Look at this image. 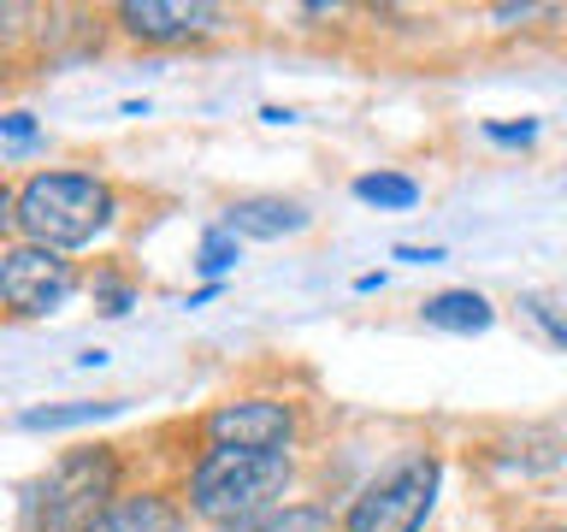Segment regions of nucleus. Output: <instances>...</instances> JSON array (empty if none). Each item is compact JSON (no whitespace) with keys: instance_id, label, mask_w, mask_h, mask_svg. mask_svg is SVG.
<instances>
[{"instance_id":"16","label":"nucleus","mask_w":567,"mask_h":532,"mask_svg":"<svg viewBox=\"0 0 567 532\" xmlns=\"http://www.w3.org/2000/svg\"><path fill=\"white\" fill-rule=\"evenodd\" d=\"M532 131H538L532 119H520V124H485L491 142H532Z\"/></svg>"},{"instance_id":"7","label":"nucleus","mask_w":567,"mask_h":532,"mask_svg":"<svg viewBox=\"0 0 567 532\" xmlns=\"http://www.w3.org/2000/svg\"><path fill=\"white\" fill-rule=\"evenodd\" d=\"M118 18L136 42H195L225 24V12L202 7V0H124Z\"/></svg>"},{"instance_id":"18","label":"nucleus","mask_w":567,"mask_h":532,"mask_svg":"<svg viewBox=\"0 0 567 532\" xmlns=\"http://www.w3.org/2000/svg\"><path fill=\"white\" fill-rule=\"evenodd\" d=\"M396 260H443V248H408V243H402Z\"/></svg>"},{"instance_id":"8","label":"nucleus","mask_w":567,"mask_h":532,"mask_svg":"<svg viewBox=\"0 0 567 532\" xmlns=\"http://www.w3.org/2000/svg\"><path fill=\"white\" fill-rule=\"evenodd\" d=\"M308 225V207L301 202H278V195H248V202H230L225 207V225L230 237H290V231Z\"/></svg>"},{"instance_id":"17","label":"nucleus","mask_w":567,"mask_h":532,"mask_svg":"<svg viewBox=\"0 0 567 532\" xmlns=\"http://www.w3.org/2000/svg\"><path fill=\"white\" fill-rule=\"evenodd\" d=\"M0 131H7L12 142H30V136H35V124H30L24 113H12V119H0Z\"/></svg>"},{"instance_id":"5","label":"nucleus","mask_w":567,"mask_h":532,"mask_svg":"<svg viewBox=\"0 0 567 532\" xmlns=\"http://www.w3.org/2000/svg\"><path fill=\"white\" fill-rule=\"evenodd\" d=\"M71 296V266L53 255V248H35V243H18L0 255V301L12 314H48Z\"/></svg>"},{"instance_id":"2","label":"nucleus","mask_w":567,"mask_h":532,"mask_svg":"<svg viewBox=\"0 0 567 532\" xmlns=\"http://www.w3.org/2000/svg\"><path fill=\"white\" fill-rule=\"evenodd\" d=\"M290 456H260V450H207L202 468L189 473V509L207 521H248L266 514L290 491Z\"/></svg>"},{"instance_id":"4","label":"nucleus","mask_w":567,"mask_h":532,"mask_svg":"<svg viewBox=\"0 0 567 532\" xmlns=\"http://www.w3.org/2000/svg\"><path fill=\"white\" fill-rule=\"evenodd\" d=\"M443 468L437 456H402L379 479H367L361 497L343 514V532H420L437 509Z\"/></svg>"},{"instance_id":"13","label":"nucleus","mask_w":567,"mask_h":532,"mask_svg":"<svg viewBox=\"0 0 567 532\" xmlns=\"http://www.w3.org/2000/svg\"><path fill=\"white\" fill-rule=\"evenodd\" d=\"M354 195L372 202V207H414L420 184H414V177H402V172H367V177H354Z\"/></svg>"},{"instance_id":"19","label":"nucleus","mask_w":567,"mask_h":532,"mask_svg":"<svg viewBox=\"0 0 567 532\" xmlns=\"http://www.w3.org/2000/svg\"><path fill=\"white\" fill-rule=\"evenodd\" d=\"M7 219H18V213H12V195L0 190V225H7Z\"/></svg>"},{"instance_id":"6","label":"nucleus","mask_w":567,"mask_h":532,"mask_svg":"<svg viewBox=\"0 0 567 532\" xmlns=\"http://www.w3.org/2000/svg\"><path fill=\"white\" fill-rule=\"evenodd\" d=\"M207 438L213 450H260V456H284V443L296 438V415L284 402L266 397H243V402H219L207 415Z\"/></svg>"},{"instance_id":"20","label":"nucleus","mask_w":567,"mask_h":532,"mask_svg":"<svg viewBox=\"0 0 567 532\" xmlns=\"http://www.w3.org/2000/svg\"><path fill=\"white\" fill-rule=\"evenodd\" d=\"M532 532H567V526H532Z\"/></svg>"},{"instance_id":"10","label":"nucleus","mask_w":567,"mask_h":532,"mask_svg":"<svg viewBox=\"0 0 567 532\" xmlns=\"http://www.w3.org/2000/svg\"><path fill=\"white\" fill-rule=\"evenodd\" d=\"M420 319H425V326H437V331L473 337V331H485L491 319H496V308H491L478 290H437V296L420 308Z\"/></svg>"},{"instance_id":"3","label":"nucleus","mask_w":567,"mask_h":532,"mask_svg":"<svg viewBox=\"0 0 567 532\" xmlns=\"http://www.w3.org/2000/svg\"><path fill=\"white\" fill-rule=\"evenodd\" d=\"M113 491H118L113 450H71L35 479L30 521H35V532H89V521L113 503Z\"/></svg>"},{"instance_id":"12","label":"nucleus","mask_w":567,"mask_h":532,"mask_svg":"<svg viewBox=\"0 0 567 532\" xmlns=\"http://www.w3.org/2000/svg\"><path fill=\"white\" fill-rule=\"evenodd\" d=\"M124 402H65V408H30L24 420V432H60V426H83V420H106V415H118Z\"/></svg>"},{"instance_id":"9","label":"nucleus","mask_w":567,"mask_h":532,"mask_svg":"<svg viewBox=\"0 0 567 532\" xmlns=\"http://www.w3.org/2000/svg\"><path fill=\"white\" fill-rule=\"evenodd\" d=\"M89 532H177V509L166 503V497H154V491L113 497V503L89 521Z\"/></svg>"},{"instance_id":"11","label":"nucleus","mask_w":567,"mask_h":532,"mask_svg":"<svg viewBox=\"0 0 567 532\" xmlns=\"http://www.w3.org/2000/svg\"><path fill=\"white\" fill-rule=\"evenodd\" d=\"M219 532H331V514L313 503H290V509H266V514H248V521H230Z\"/></svg>"},{"instance_id":"1","label":"nucleus","mask_w":567,"mask_h":532,"mask_svg":"<svg viewBox=\"0 0 567 532\" xmlns=\"http://www.w3.org/2000/svg\"><path fill=\"white\" fill-rule=\"evenodd\" d=\"M113 219V190L89 172H42L18 195V231L35 248H78Z\"/></svg>"},{"instance_id":"14","label":"nucleus","mask_w":567,"mask_h":532,"mask_svg":"<svg viewBox=\"0 0 567 532\" xmlns=\"http://www.w3.org/2000/svg\"><path fill=\"white\" fill-rule=\"evenodd\" d=\"M202 266L207 278H219V273H230V266H237V237H230V231H207L202 237Z\"/></svg>"},{"instance_id":"15","label":"nucleus","mask_w":567,"mask_h":532,"mask_svg":"<svg viewBox=\"0 0 567 532\" xmlns=\"http://www.w3.org/2000/svg\"><path fill=\"white\" fill-rule=\"evenodd\" d=\"M532 308V319H538V326L549 331V344H561L567 349V301H549V296H532L526 301Z\"/></svg>"}]
</instances>
